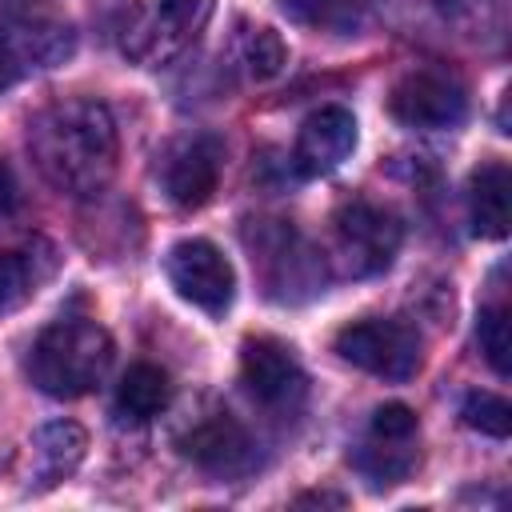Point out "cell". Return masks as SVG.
Returning <instances> with one entry per match:
<instances>
[{
	"label": "cell",
	"mask_w": 512,
	"mask_h": 512,
	"mask_svg": "<svg viewBox=\"0 0 512 512\" xmlns=\"http://www.w3.org/2000/svg\"><path fill=\"white\" fill-rule=\"evenodd\" d=\"M420 464V420L408 404H380L352 448V468L372 488H392Z\"/></svg>",
	"instance_id": "cell-7"
},
{
	"label": "cell",
	"mask_w": 512,
	"mask_h": 512,
	"mask_svg": "<svg viewBox=\"0 0 512 512\" xmlns=\"http://www.w3.org/2000/svg\"><path fill=\"white\" fill-rule=\"evenodd\" d=\"M24 204V192H20V180L12 172L8 160H0V220H12Z\"/></svg>",
	"instance_id": "cell-24"
},
{
	"label": "cell",
	"mask_w": 512,
	"mask_h": 512,
	"mask_svg": "<svg viewBox=\"0 0 512 512\" xmlns=\"http://www.w3.org/2000/svg\"><path fill=\"white\" fill-rule=\"evenodd\" d=\"M244 248L272 300L300 304L324 292V252H316L288 220H248Z\"/></svg>",
	"instance_id": "cell-3"
},
{
	"label": "cell",
	"mask_w": 512,
	"mask_h": 512,
	"mask_svg": "<svg viewBox=\"0 0 512 512\" xmlns=\"http://www.w3.org/2000/svg\"><path fill=\"white\" fill-rule=\"evenodd\" d=\"M356 148V116L340 104H324L304 116L296 144H292V168L300 176H328L336 172Z\"/></svg>",
	"instance_id": "cell-14"
},
{
	"label": "cell",
	"mask_w": 512,
	"mask_h": 512,
	"mask_svg": "<svg viewBox=\"0 0 512 512\" xmlns=\"http://www.w3.org/2000/svg\"><path fill=\"white\" fill-rule=\"evenodd\" d=\"M444 16L468 36H504V0H444Z\"/></svg>",
	"instance_id": "cell-23"
},
{
	"label": "cell",
	"mask_w": 512,
	"mask_h": 512,
	"mask_svg": "<svg viewBox=\"0 0 512 512\" xmlns=\"http://www.w3.org/2000/svg\"><path fill=\"white\" fill-rule=\"evenodd\" d=\"M460 416H464L468 428H476L484 436H496V440H504L512 432V408L496 392H468L464 404H460Z\"/></svg>",
	"instance_id": "cell-22"
},
{
	"label": "cell",
	"mask_w": 512,
	"mask_h": 512,
	"mask_svg": "<svg viewBox=\"0 0 512 512\" xmlns=\"http://www.w3.org/2000/svg\"><path fill=\"white\" fill-rule=\"evenodd\" d=\"M220 172H224V140L212 132L176 136L172 144H164L156 160L160 192L184 212H196L216 196Z\"/></svg>",
	"instance_id": "cell-10"
},
{
	"label": "cell",
	"mask_w": 512,
	"mask_h": 512,
	"mask_svg": "<svg viewBox=\"0 0 512 512\" xmlns=\"http://www.w3.org/2000/svg\"><path fill=\"white\" fill-rule=\"evenodd\" d=\"M388 112L404 124V128H420V132H440V128H456L468 116V88L464 80L428 60V64H412L388 92Z\"/></svg>",
	"instance_id": "cell-8"
},
{
	"label": "cell",
	"mask_w": 512,
	"mask_h": 512,
	"mask_svg": "<svg viewBox=\"0 0 512 512\" xmlns=\"http://www.w3.org/2000/svg\"><path fill=\"white\" fill-rule=\"evenodd\" d=\"M28 152L36 172L56 192L92 200L116 176V120L92 96L56 100L28 120Z\"/></svg>",
	"instance_id": "cell-1"
},
{
	"label": "cell",
	"mask_w": 512,
	"mask_h": 512,
	"mask_svg": "<svg viewBox=\"0 0 512 512\" xmlns=\"http://www.w3.org/2000/svg\"><path fill=\"white\" fill-rule=\"evenodd\" d=\"M336 352L352 368L376 380H388V384L412 380L424 364L420 332L404 320H384V316H364V320L344 324L336 332Z\"/></svg>",
	"instance_id": "cell-6"
},
{
	"label": "cell",
	"mask_w": 512,
	"mask_h": 512,
	"mask_svg": "<svg viewBox=\"0 0 512 512\" xmlns=\"http://www.w3.org/2000/svg\"><path fill=\"white\" fill-rule=\"evenodd\" d=\"M76 52V32L52 16H12L0 24V92L24 76L60 68Z\"/></svg>",
	"instance_id": "cell-11"
},
{
	"label": "cell",
	"mask_w": 512,
	"mask_h": 512,
	"mask_svg": "<svg viewBox=\"0 0 512 512\" xmlns=\"http://www.w3.org/2000/svg\"><path fill=\"white\" fill-rule=\"evenodd\" d=\"M240 384L272 416H296L308 400V372L292 344L276 336H248L240 348Z\"/></svg>",
	"instance_id": "cell-9"
},
{
	"label": "cell",
	"mask_w": 512,
	"mask_h": 512,
	"mask_svg": "<svg viewBox=\"0 0 512 512\" xmlns=\"http://www.w3.org/2000/svg\"><path fill=\"white\" fill-rule=\"evenodd\" d=\"M508 192L512 176L504 160H484L472 180H468V216L472 232L484 240H504L508 236Z\"/></svg>",
	"instance_id": "cell-16"
},
{
	"label": "cell",
	"mask_w": 512,
	"mask_h": 512,
	"mask_svg": "<svg viewBox=\"0 0 512 512\" xmlns=\"http://www.w3.org/2000/svg\"><path fill=\"white\" fill-rule=\"evenodd\" d=\"M404 240V224L392 208L372 200H348L332 212V260L340 276L364 280L392 268Z\"/></svg>",
	"instance_id": "cell-4"
},
{
	"label": "cell",
	"mask_w": 512,
	"mask_h": 512,
	"mask_svg": "<svg viewBox=\"0 0 512 512\" xmlns=\"http://www.w3.org/2000/svg\"><path fill=\"white\" fill-rule=\"evenodd\" d=\"M476 344H480V352H484V360L492 364L496 376L512 372V332H508V304L504 300H492V304L480 308Z\"/></svg>",
	"instance_id": "cell-21"
},
{
	"label": "cell",
	"mask_w": 512,
	"mask_h": 512,
	"mask_svg": "<svg viewBox=\"0 0 512 512\" xmlns=\"http://www.w3.org/2000/svg\"><path fill=\"white\" fill-rule=\"evenodd\" d=\"M48 272L52 260H40L36 248L0 252V312H16L20 304H28Z\"/></svg>",
	"instance_id": "cell-19"
},
{
	"label": "cell",
	"mask_w": 512,
	"mask_h": 512,
	"mask_svg": "<svg viewBox=\"0 0 512 512\" xmlns=\"http://www.w3.org/2000/svg\"><path fill=\"white\" fill-rule=\"evenodd\" d=\"M164 272H168L172 288H176L188 304H196V308H204V312H212V316H224V312L232 308L236 272H232L228 256H224L212 240L192 236V240L172 244L168 256H164Z\"/></svg>",
	"instance_id": "cell-12"
},
{
	"label": "cell",
	"mask_w": 512,
	"mask_h": 512,
	"mask_svg": "<svg viewBox=\"0 0 512 512\" xmlns=\"http://www.w3.org/2000/svg\"><path fill=\"white\" fill-rule=\"evenodd\" d=\"M236 56H240V64H244V72L256 80V84H264V80H272V76H280L284 72V64H288V44L280 40V32L276 28H244V36L236 40Z\"/></svg>",
	"instance_id": "cell-20"
},
{
	"label": "cell",
	"mask_w": 512,
	"mask_h": 512,
	"mask_svg": "<svg viewBox=\"0 0 512 512\" xmlns=\"http://www.w3.org/2000/svg\"><path fill=\"white\" fill-rule=\"evenodd\" d=\"M180 444H184V456L216 480H240L260 464L256 460V440L228 412H212V416L196 420L192 432Z\"/></svg>",
	"instance_id": "cell-13"
},
{
	"label": "cell",
	"mask_w": 512,
	"mask_h": 512,
	"mask_svg": "<svg viewBox=\"0 0 512 512\" xmlns=\"http://www.w3.org/2000/svg\"><path fill=\"white\" fill-rule=\"evenodd\" d=\"M296 504H344V496H332V492H304V496H296Z\"/></svg>",
	"instance_id": "cell-25"
},
{
	"label": "cell",
	"mask_w": 512,
	"mask_h": 512,
	"mask_svg": "<svg viewBox=\"0 0 512 512\" xmlns=\"http://www.w3.org/2000/svg\"><path fill=\"white\" fill-rule=\"evenodd\" d=\"M116 344L112 336L84 316L52 320L28 348V376L52 400L88 396L112 368Z\"/></svg>",
	"instance_id": "cell-2"
},
{
	"label": "cell",
	"mask_w": 512,
	"mask_h": 512,
	"mask_svg": "<svg viewBox=\"0 0 512 512\" xmlns=\"http://www.w3.org/2000/svg\"><path fill=\"white\" fill-rule=\"evenodd\" d=\"M280 8L292 24L328 36H356L368 20L364 0H280Z\"/></svg>",
	"instance_id": "cell-18"
},
{
	"label": "cell",
	"mask_w": 512,
	"mask_h": 512,
	"mask_svg": "<svg viewBox=\"0 0 512 512\" xmlns=\"http://www.w3.org/2000/svg\"><path fill=\"white\" fill-rule=\"evenodd\" d=\"M168 400H172V380H168V372H164L160 364L140 360V364H132V368L120 376L116 412H120L124 420L144 424V420L160 416V412L168 408Z\"/></svg>",
	"instance_id": "cell-17"
},
{
	"label": "cell",
	"mask_w": 512,
	"mask_h": 512,
	"mask_svg": "<svg viewBox=\"0 0 512 512\" xmlns=\"http://www.w3.org/2000/svg\"><path fill=\"white\" fill-rule=\"evenodd\" d=\"M212 12L216 0H152L124 24L120 48L140 68H164L200 40Z\"/></svg>",
	"instance_id": "cell-5"
},
{
	"label": "cell",
	"mask_w": 512,
	"mask_h": 512,
	"mask_svg": "<svg viewBox=\"0 0 512 512\" xmlns=\"http://www.w3.org/2000/svg\"><path fill=\"white\" fill-rule=\"evenodd\" d=\"M88 452V432L76 420H52L44 428H36L32 444H28V488L32 492H48L60 480H68L80 460Z\"/></svg>",
	"instance_id": "cell-15"
}]
</instances>
